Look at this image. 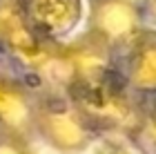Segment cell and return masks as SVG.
<instances>
[{
    "label": "cell",
    "mask_w": 156,
    "mask_h": 154,
    "mask_svg": "<svg viewBox=\"0 0 156 154\" xmlns=\"http://www.w3.org/2000/svg\"><path fill=\"white\" fill-rule=\"evenodd\" d=\"M72 94L76 103L80 105V112L94 121L118 125L129 116L123 81L109 69L91 76V78L72 83Z\"/></svg>",
    "instance_id": "1"
},
{
    "label": "cell",
    "mask_w": 156,
    "mask_h": 154,
    "mask_svg": "<svg viewBox=\"0 0 156 154\" xmlns=\"http://www.w3.org/2000/svg\"><path fill=\"white\" fill-rule=\"evenodd\" d=\"M18 7L36 36L56 38L80 18V0H18Z\"/></svg>",
    "instance_id": "2"
},
{
    "label": "cell",
    "mask_w": 156,
    "mask_h": 154,
    "mask_svg": "<svg viewBox=\"0 0 156 154\" xmlns=\"http://www.w3.org/2000/svg\"><path fill=\"white\" fill-rule=\"evenodd\" d=\"M138 23L136 9L127 0H101L94 11V29L101 40H120L132 36Z\"/></svg>",
    "instance_id": "3"
},
{
    "label": "cell",
    "mask_w": 156,
    "mask_h": 154,
    "mask_svg": "<svg viewBox=\"0 0 156 154\" xmlns=\"http://www.w3.org/2000/svg\"><path fill=\"white\" fill-rule=\"evenodd\" d=\"M0 36L18 54L27 56L29 60L45 58V54L40 49V43H38V36L29 29L18 2H2L0 5Z\"/></svg>",
    "instance_id": "4"
},
{
    "label": "cell",
    "mask_w": 156,
    "mask_h": 154,
    "mask_svg": "<svg viewBox=\"0 0 156 154\" xmlns=\"http://www.w3.org/2000/svg\"><path fill=\"white\" fill-rule=\"evenodd\" d=\"M132 81L140 89H156V31H143L134 40Z\"/></svg>",
    "instance_id": "5"
},
{
    "label": "cell",
    "mask_w": 156,
    "mask_h": 154,
    "mask_svg": "<svg viewBox=\"0 0 156 154\" xmlns=\"http://www.w3.org/2000/svg\"><path fill=\"white\" fill-rule=\"evenodd\" d=\"M42 125H45L47 134L62 148H76L85 141L80 121L69 112H47L42 116Z\"/></svg>",
    "instance_id": "6"
},
{
    "label": "cell",
    "mask_w": 156,
    "mask_h": 154,
    "mask_svg": "<svg viewBox=\"0 0 156 154\" xmlns=\"http://www.w3.org/2000/svg\"><path fill=\"white\" fill-rule=\"evenodd\" d=\"M0 118L9 125H18L27 118V101L16 87L0 83Z\"/></svg>",
    "instance_id": "7"
},
{
    "label": "cell",
    "mask_w": 156,
    "mask_h": 154,
    "mask_svg": "<svg viewBox=\"0 0 156 154\" xmlns=\"http://www.w3.org/2000/svg\"><path fill=\"white\" fill-rule=\"evenodd\" d=\"M0 154H23V152L11 143H0Z\"/></svg>",
    "instance_id": "8"
}]
</instances>
